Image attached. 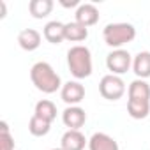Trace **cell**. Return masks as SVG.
Wrapping results in <instances>:
<instances>
[{"instance_id":"4fadbf2b","label":"cell","mask_w":150,"mask_h":150,"mask_svg":"<svg viewBox=\"0 0 150 150\" xmlns=\"http://www.w3.org/2000/svg\"><path fill=\"white\" fill-rule=\"evenodd\" d=\"M132 71L139 80L150 76V51H139L132 60Z\"/></svg>"},{"instance_id":"ba28073f","label":"cell","mask_w":150,"mask_h":150,"mask_svg":"<svg viewBox=\"0 0 150 150\" xmlns=\"http://www.w3.org/2000/svg\"><path fill=\"white\" fill-rule=\"evenodd\" d=\"M74 18H76L74 21H78L80 25L88 28L99 21V9L94 4H81L76 9V13H74Z\"/></svg>"},{"instance_id":"5b68a950","label":"cell","mask_w":150,"mask_h":150,"mask_svg":"<svg viewBox=\"0 0 150 150\" xmlns=\"http://www.w3.org/2000/svg\"><path fill=\"white\" fill-rule=\"evenodd\" d=\"M132 65V58L131 53L127 50H113L108 57H106V67L108 71H111V74L115 76H120V74L127 72L129 67Z\"/></svg>"},{"instance_id":"7402d4cb","label":"cell","mask_w":150,"mask_h":150,"mask_svg":"<svg viewBox=\"0 0 150 150\" xmlns=\"http://www.w3.org/2000/svg\"><path fill=\"white\" fill-rule=\"evenodd\" d=\"M0 9H2V16L0 18H4L6 16V2H0Z\"/></svg>"},{"instance_id":"d6986e66","label":"cell","mask_w":150,"mask_h":150,"mask_svg":"<svg viewBox=\"0 0 150 150\" xmlns=\"http://www.w3.org/2000/svg\"><path fill=\"white\" fill-rule=\"evenodd\" d=\"M50 129H51V124L50 122H46L44 118H41L37 115H32V118L28 122V131H30L32 136H37V138L46 136L50 132Z\"/></svg>"},{"instance_id":"9c48e42d","label":"cell","mask_w":150,"mask_h":150,"mask_svg":"<svg viewBox=\"0 0 150 150\" xmlns=\"http://www.w3.org/2000/svg\"><path fill=\"white\" fill-rule=\"evenodd\" d=\"M42 35H44V39H46L48 42H51V44H60V42L65 39V23L57 21V20L48 21V23L44 25V28H42Z\"/></svg>"},{"instance_id":"52a82bcc","label":"cell","mask_w":150,"mask_h":150,"mask_svg":"<svg viewBox=\"0 0 150 150\" xmlns=\"http://www.w3.org/2000/svg\"><path fill=\"white\" fill-rule=\"evenodd\" d=\"M62 122L71 131H80V127H83L87 122V113L80 106H67L62 113Z\"/></svg>"},{"instance_id":"7c38bea8","label":"cell","mask_w":150,"mask_h":150,"mask_svg":"<svg viewBox=\"0 0 150 150\" xmlns=\"http://www.w3.org/2000/svg\"><path fill=\"white\" fill-rule=\"evenodd\" d=\"M90 150H118V143L106 132H96L88 139Z\"/></svg>"},{"instance_id":"8fae6325","label":"cell","mask_w":150,"mask_h":150,"mask_svg":"<svg viewBox=\"0 0 150 150\" xmlns=\"http://www.w3.org/2000/svg\"><path fill=\"white\" fill-rule=\"evenodd\" d=\"M85 145H87L85 136L80 131H71V129L64 132L62 141H60V146L64 150H83Z\"/></svg>"},{"instance_id":"e0dca14e","label":"cell","mask_w":150,"mask_h":150,"mask_svg":"<svg viewBox=\"0 0 150 150\" xmlns=\"http://www.w3.org/2000/svg\"><path fill=\"white\" fill-rule=\"evenodd\" d=\"M53 9V0H30L28 4V11L34 18L42 20L46 18Z\"/></svg>"},{"instance_id":"603a6c76","label":"cell","mask_w":150,"mask_h":150,"mask_svg":"<svg viewBox=\"0 0 150 150\" xmlns=\"http://www.w3.org/2000/svg\"><path fill=\"white\" fill-rule=\"evenodd\" d=\"M51 150H64V148H62V146H58V148H51Z\"/></svg>"},{"instance_id":"277c9868","label":"cell","mask_w":150,"mask_h":150,"mask_svg":"<svg viewBox=\"0 0 150 150\" xmlns=\"http://www.w3.org/2000/svg\"><path fill=\"white\" fill-rule=\"evenodd\" d=\"M99 92L108 101H118L125 94V83L120 76H115L110 72L103 76V80L99 81Z\"/></svg>"},{"instance_id":"3957f363","label":"cell","mask_w":150,"mask_h":150,"mask_svg":"<svg viewBox=\"0 0 150 150\" xmlns=\"http://www.w3.org/2000/svg\"><path fill=\"white\" fill-rule=\"evenodd\" d=\"M104 42L115 50H120V46L134 41L136 37V28L131 23H110L103 30Z\"/></svg>"},{"instance_id":"8992f818","label":"cell","mask_w":150,"mask_h":150,"mask_svg":"<svg viewBox=\"0 0 150 150\" xmlns=\"http://www.w3.org/2000/svg\"><path fill=\"white\" fill-rule=\"evenodd\" d=\"M60 97L69 106H78L85 99V87L80 81H67L60 88Z\"/></svg>"},{"instance_id":"30bf717a","label":"cell","mask_w":150,"mask_h":150,"mask_svg":"<svg viewBox=\"0 0 150 150\" xmlns=\"http://www.w3.org/2000/svg\"><path fill=\"white\" fill-rule=\"evenodd\" d=\"M41 34L35 28H23L18 34V44L25 50V51H34L41 46Z\"/></svg>"},{"instance_id":"44dd1931","label":"cell","mask_w":150,"mask_h":150,"mask_svg":"<svg viewBox=\"0 0 150 150\" xmlns=\"http://www.w3.org/2000/svg\"><path fill=\"white\" fill-rule=\"evenodd\" d=\"M60 4H62L64 7H74V6H78V7H80V6H81L78 0H71V2H67V0H60Z\"/></svg>"},{"instance_id":"ac0fdd59","label":"cell","mask_w":150,"mask_h":150,"mask_svg":"<svg viewBox=\"0 0 150 150\" xmlns=\"http://www.w3.org/2000/svg\"><path fill=\"white\" fill-rule=\"evenodd\" d=\"M34 115H37V117H41V118H44L46 122L51 124V122L57 118V106H55L51 101L42 99V101H39V103L35 104V111H34Z\"/></svg>"},{"instance_id":"7a4b0ae2","label":"cell","mask_w":150,"mask_h":150,"mask_svg":"<svg viewBox=\"0 0 150 150\" xmlns=\"http://www.w3.org/2000/svg\"><path fill=\"white\" fill-rule=\"evenodd\" d=\"M67 65L74 78L83 80L92 74V53L87 46L76 44L67 51Z\"/></svg>"},{"instance_id":"9a60e30c","label":"cell","mask_w":150,"mask_h":150,"mask_svg":"<svg viewBox=\"0 0 150 150\" xmlns=\"http://www.w3.org/2000/svg\"><path fill=\"white\" fill-rule=\"evenodd\" d=\"M88 37V28L80 25L78 21H71L65 23V41L71 42H81Z\"/></svg>"},{"instance_id":"ffe728a7","label":"cell","mask_w":150,"mask_h":150,"mask_svg":"<svg viewBox=\"0 0 150 150\" xmlns=\"http://www.w3.org/2000/svg\"><path fill=\"white\" fill-rule=\"evenodd\" d=\"M0 150H14V138L9 132L7 122H0Z\"/></svg>"},{"instance_id":"2e32d148","label":"cell","mask_w":150,"mask_h":150,"mask_svg":"<svg viewBox=\"0 0 150 150\" xmlns=\"http://www.w3.org/2000/svg\"><path fill=\"white\" fill-rule=\"evenodd\" d=\"M127 113L136 118H146L150 113V101H136V99H127Z\"/></svg>"},{"instance_id":"5bb4252c","label":"cell","mask_w":150,"mask_h":150,"mask_svg":"<svg viewBox=\"0 0 150 150\" xmlns=\"http://www.w3.org/2000/svg\"><path fill=\"white\" fill-rule=\"evenodd\" d=\"M127 96L129 99H136V101H150V85L145 80H134L131 81L129 88H127Z\"/></svg>"},{"instance_id":"6da1fadb","label":"cell","mask_w":150,"mask_h":150,"mask_svg":"<svg viewBox=\"0 0 150 150\" xmlns=\"http://www.w3.org/2000/svg\"><path fill=\"white\" fill-rule=\"evenodd\" d=\"M30 80L42 94H55L62 88V80L48 62H37L30 69Z\"/></svg>"}]
</instances>
